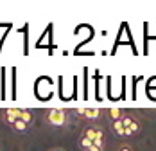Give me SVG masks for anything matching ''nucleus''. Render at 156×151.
<instances>
[{"mask_svg": "<svg viewBox=\"0 0 156 151\" xmlns=\"http://www.w3.org/2000/svg\"><path fill=\"white\" fill-rule=\"evenodd\" d=\"M81 133L88 137L95 146H99V148L106 149V135H104V130H102L101 126H97V124H86V126L83 128V131H81Z\"/></svg>", "mask_w": 156, "mask_h": 151, "instance_id": "nucleus-1", "label": "nucleus"}, {"mask_svg": "<svg viewBox=\"0 0 156 151\" xmlns=\"http://www.w3.org/2000/svg\"><path fill=\"white\" fill-rule=\"evenodd\" d=\"M68 117H70L68 110H63V108H54V110H47L45 112V121L50 126H58V128L66 126Z\"/></svg>", "mask_w": 156, "mask_h": 151, "instance_id": "nucleus-2", "label": "nucleus"}, {"mask_svg": "<svg viewBox=\"0 0 156 151\" xmlns=\"http://www.w3.org/2000/svg\"><path fill=\"white\" fill-rule=\"evenodd\" d=\"M122 124H124V128H126V137H133V135H136V133L142 131L140 119L136 115L129 113V112H126L124 119H122Z\"/></svg>", "mask_w": 156, "mask_h": 151, "instance_id": "nucleus-3", "label": "nucleus"}, {"mask_svg": "<svg viewBox=\"0 0 156 151\" xmlns=\"http://www.w3.org/2000/svg\"><path fill=\"white\" fill-rule=\"evenodd\" d=\"M74 113L84 121H97L102 117V110H99V108H77Z\"/></svg>", "mask_w": 156, "mask_h": 151, "instance_id": "nucleus-4", "label": "nucleus"}, {"mask_svg": "<svg viewBox=\"0 0 156 151\" xmlns=\"http://www.w3.org/2000/svg\"><path fill=\"white\" fill-rule=\"evenodd\" d=\"M2 119L9 126H13L15 122L20 121V108H5V110H2Z\"/></svg>", "mask_w": 156, "mask_h": 151, "instance_id": "nucleus-5", "label": "nucleus"}, {"mask_svg": "<svg viewBox=\"0 0 156 151\" xmlns=\"http://www.w3.org/2000/svg\"><path fill=\"white\" fill-rule=\"evenodd\" d=\"M106 115L111 119V122H115V121H122L126 112L124 110H119V108H109V110H106Z\"/></svg>", "mask_w": 156, "mask_h": 151, "instance_id": "nucleus-6", "label": "nucleus"}, {"mask_svg": "<svg viewBox=\"0 0 156 151\" xmlns=\"http://www.w3.org/2000/svg\"><path fill=\"white\" fill-rule=\"evenodd\" d=\"M20 121H23V122H27L29 126H32V122H34V113H32L31 110L20 108Z\"/></svg>", "mask_w": 156, "mask_h": 151, "instance_id": "nucleus-7", "label": "nucleus"}, {"mask_svg": "<svg viewBox=\"0 0 156 151\" xmlns=\"http://www.w3.org/2000/svg\"><path fill=\"white\" fill-rule=\"evenodd\" d=\"M77 146L83 151H86V149H90V148L94 146V142H92V140H90L86 135H83V133H81V135H79V138H77Z\"/></svg>", "mask_w": 156, "mask_h": 151, "instance_id": "nucleus-8", "label": "nucleus"}, {"mask_svg": "<svg viewBox=\"0 0 156 151\" xmlns=\"http://www.w3.org/2000/svg\"><path fill=\"white\" fill-rule=\"evenodd\" d=\"M111 128H113V133L117 137H126V128H124V124H122V121L111 122Z\"/></svg>", "mask_w": 156, "mask_h": 151, "instance_id": "nucleus-9", "label": "nucleus"}, {"mask_svg": "<svg viewBox=\"0 0 156 151\" xmlns=\"http://www.w3.org/2000/svg\"><path fill=\"white\" fill-rule=\"evenodd\" d=\"M15 131H18V133H25V131H29L31 130V126L27 124V122H23V121H18V122H15L13 126H11Z\"/></svg>", "mask_w": 156, "mask_h": 151, "instance_id": "nucleus-10", "label": "nucleus"}, {"mask_svg": "<svg viewBox=\"0 0 156 151\" xmlns=\"http://www.w3.org/2000/svg\"><path fill=\"white\" fill-rule=\"evenodd\" d=\"M117 151H135V148L129 144V142H122L120 146H119V149Z\"/></svg>", "mask_w": 156, "mask_h": 151, "instance_id": "nucleus-11", "label": "nucleus"}, {"mask_svg": "<svg viewBox=\"0 0 156 151\" xmlns=\"http://www.w3.org/2000/svg\"><path fill=\"white\" fill-rule=\"evenodd\" d=\"M86 151H104V149H102V148H99V146H95V144H94V146H92L90 149H86Z\"/></svg>", "mask_w": 156, "mask_h": 151, "instance_id": "nucleus-12", "label": "nucleus"}, {"mask_svg": "<svg viewBox=\"0 0 156 151\" xmlns=\"http://www.w3.org/2000/svg\"><path fill=\"white\" fill-rule=\"evenodd\" d=\"M48 151H65V149H61V148H54V149H48Z\"/></svg>", "mask_w": 156, "mask_h": 151, "instance_id": "nucleus-13", "label": "nucleus"}]
</instances>
